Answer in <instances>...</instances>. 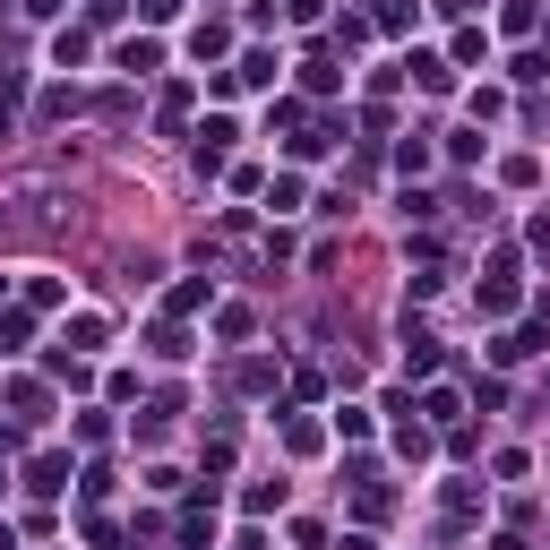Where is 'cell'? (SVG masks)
<instances>
[{"label": "cell", "mask_w": 550, "mask_h": 550, "mask_svg": "<svg viewBox=\"0 0 550 550\" xmlns=\"http://www.w3.org/2000/svg\"><path fill=\"white\" fill-rule=\"evenodd\" d=\"M26 490H35V499H52V490H69V456H61V447H43L35 465H26Z\"/></svg>", "instance_id": "obj_1"}, {"label": "cell", "mask_w": 550, "mask_h": 550, "mask_svg": "<svg viewBox=\"0 0 550 550\" xmlns=\"http://www.w3.org/2000/svg\"><path fill=\"white\" fill-rule=\"evenodd\" d=\"M275 69H284L275 52H241V69H224L215 86H275Z\"/></svg>", "instance_id": "obj_2"}, {"label": "cell", "mask_w": 550, "mask_h": 550, "mask_svg": "<svg viewBox=\"0 0 550 550\" xmlns=\"http://www.w3.org/2000/svg\"><path fill=\"white\" fill-rule=\"evenodd\" d=\"M404 370H413V379L439 370V336H430V327H404Z\"/></svg>", "instance_id": "obj_3"}, {"label": "cell", "mask_w": 550, "mask_h": 550, "mask_svg": "<svg viewBox=\"0 0 550 550\" xmlns=\"http://www.w3.org/2000/svg\"><path fill=\"white\" fill-rule=\"evenodd\" d=\"M233 138H241L233 121H207V129H198V172H215V164H224V155H233Z\"/></svg>", "instance_id": "obj_4"}, {"label": "cell", "mask_w": 550, "mask_h": 550, "mask_svg": "<svg viewBox=\"0 0 550 550\" xmlns=\"http://www.w3.org/2000/svg\"><path fill=\"white\" fill-rule=\"evenodd\" d=\"M121 69H129V78H147V69H164V43H155V35H129V43H121Z\"/></svg>", "instance_id": "obj_5"}, {"label": "cell", "mask_w": 550, "mask_h": 550, "mask_svg": "<svg viewBox=\"0 0 550 550\" xmlns=\"http://www.w3.org/2000/svg\"><path fill=\"white\" fill-rule=\"evenodd\" d=\"M190 52H198V61H215V52H233V26H224V18H198V26H190Z\"/></svg>", "instance_id": "obj_6"}, {"label": "cell", "mask_w": 550, "mask_h": 550, "mask_svg": "<svg viewBox=\"0 0 550 550\" xmlns=\"http://www.w3.org/2000/svg\"><path fill=\"white\" fill-rule=\"evenodd\" d=\"M69 353H104V318H78L69 327Z\"/></svg>", "instance_id": "obj_7"}, {"label": "cell", "mask_w": 550, "mask_h": 550, "mask_svg": "<svg viewBox=\"0 0 550 550\" xmlns=\"http://www.w3.org/2000/svg\"><path fill=\"white\" fill-rule=\"evenodd\" d=\"M422 413H430V422H456L465 404H456V387H430V396H422Z\"/></svg>", "instance_id": "obj_8"}, {"label": "cell", "mask_w": 550, "mask_h": 550, "mask_svg": "<svg viewBox=\"0 0 550 550\" xmlns=\"http://www.w3.org/2000/svg\"><path fill=\"white\" fill-rule=\"evenodd\" d=\"M267 207H275V215H293V207H301V172H284V181H275Z\"/></svg>", "instance_id": "obj_9"}, {"label": "cell", "mask_w": 550, "mask_h": 550, "mask_svg": "<svg viewBox=\"0 0 550 550\" xmlns=\"http://www.w3.org/2000/svg\"><path fill=\"white\" fill-rule=\"evenodd\" d=\"M86 9H95V18H121V0H86Z\"/></svg>", "instance_id": "obj_10"}, {"label": "cell", "mask_w": 550, "mask_h": 550, "mask_svg": "<svg viewBox=\"0 0 550 550\" xmlns=\"http://www.w3.org/2000/svg\"><path fill=\"white\" fill-rule=\"evenodd\" d=\"M172 9H181V0H147V18H172Z\"/></svg>", "instance_id": "obj_11"}, {"label": "cell", "mask_w": 550, "mask_h": 550, "mask_svg": "<svg viewBox=\"0 0 550 550\" xmlns=\"http://www.w3.org/2000/svg\"><path fill=\"white\" fill-rule=\"evenodd\" d=\"M0 550H18V533H9V525H0Z\"/></svg>", "instance_id": "obj_12"}, {"label": "cell", "mask_w": 550, "mask_h": 550, "mask_svg": "<svg viewBox=\"0 0 550 550\" xmlns=\"http://www.w3.org/2000/svg\"><path fill=\"white\" fill-rule=\"evenodd\" d=\"M0 482H9V473H0Z\"/></svg>", "instance_id": "obj_13"}]
</instances>
